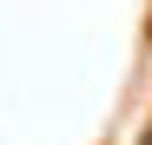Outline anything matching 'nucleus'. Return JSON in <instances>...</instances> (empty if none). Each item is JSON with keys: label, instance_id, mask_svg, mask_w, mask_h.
Returning a JSON list of instances; mask_svg holds the SVG:
<instances>
[{"label": "nucleus", "instance_id": "nucleus-1", "mask_svg": "<svg viewBox=\"0 0 152 145\" xmlns=\"http://www.w3.org/2000/svg\"><path fill=\"white\" fill-rule=\"evenodd\" d=\"M145 145H152V132H145Z\"/></svg>", "mask_w": 152, "mask_h": 145}]
</instances>
